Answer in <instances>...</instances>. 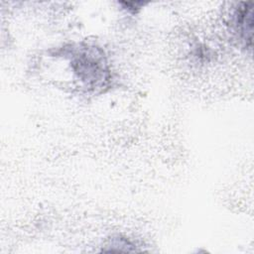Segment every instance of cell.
I'll return each mask as SVG.
<instances>
[{
    "label": "cell",
    "mask_w": 254,
    "mask_h": 254,
    "mask_svg": "<svg viewBox=\"0 0 254 254\" xmlns=\"http://www.w3.org/2000/svg\"><path fill=\"white\" fill-rule=\"evenodd\" d=\"M235 31L241 39L246 48L251 49L252 45V26H253V13L252 2H241L234 14Z\"/></svg>",
    "instance_id": "6da1fadb"
}]
</instances>
